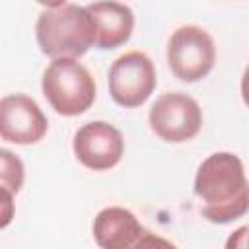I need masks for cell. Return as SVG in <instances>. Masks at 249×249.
<instances>
[{"mask_svg": "<svg viewBox=\"0 0 249 249\" xmlns=\"http://www.w3.org/2000/svg\"><path fill=\"white\" fill-rule=\"evenodd\" d=\"M200 212L212 224H230L247 214L249 187L243 161L230 152L210 154L195 175Z\"/></svg>", "mask_w": 249, "mask_h": 249, "instance_id": "obj_1", "label": "cell"}, {"mask_svg": "<svg viewBox=\"0 0 249 249\" xmlns=\"http://www.w3.org/2000/svg\"><path fill=\"white\" fill-rule=\"evenodd\" d=\"M35 37L41 53L51 58H80L95 45V23L86 6L62 4L39 14Z\"/></svg>", "mask_w": 249, "mask_h": 249, "instance_id": "obj_2", "label": "cell"}, {"mask_svg": "<svg viewBox=\"0 0 249 249\" xmlns=\"http://www.w3.org/2000/svg\"><path fill=\"white\" fill-rule=\"evenodd\" d=\"M41 89L51 107L62 117L86 113L95 101V82L78 58H53L43 72Z\"/></svg>", "mask_w": 249, "mask_h": 249, "instance_id": "obj_3", "label": "cell"}, {"mask_svg": "<svg viewBox=\"0 0 249 249\" xmlns=\"http://www.w3.org/2000/svg\"><path fill=\"white\" fill-rule=\"evenodd\" d=\"M216 62V45L210 33L198 25L177 27L167 43V64L181 82H198L210 74Z\"/></svg>", "mask_w": 249, "mask_h": 249, "instance_id": "obj_4", "label": "cell"}, {"mask_svg": "<svg viewBox=\"0 0 249 249\" xmlns=\"http://www.w3.org/2000/svg\"><path fill=\"white\" fill-rule=\"evenodd\" d=\"M158 86L152 58L142 51L121 54L109 68V93L124 109L140 107L148 101Z\"/></svg>", "mask_w": 249, "mask_h": 249, "instance_id": "obj_5", "label": "cell"}, {"mask_svg": "<svg viewBox=\"0 0 249 249\" xmlns=\"http://www.w3.org/2000/svg\"><path fill=\"white\" fill-rule=\"evenodd\" d=\"M150 128L165 142L181 144L195 138L202 126V109L187 93L171 91L156 99L148 113Z\"/></svg>", "mask_w": 249, "mask_h": 249, "instance_id": "obj_6", "label": "cell"}, {"mask_svg": "<svg viewBox=\"0 0 249 249\" xmlns=\"http://www.w3.org/2000/svg\"><path fill=\"white\" fill-rule=\"evenodd\" d=\"M72 148L82 165L93 171H105L121 161L124 138L117 126L105 121H91L76 130Z\"/></svg>", "mask_w": 249, "mask_h": 249, "instance_id": "obj_7", "label": "cell"}, {"mask_svg": "<svg viewBox=\"0 0 249 249\" xmlns=\"http://www.w3.org/2000/svg\"><path fill=\"white\" fill-rule=\"evenodd\" d=\"M49 128V121L37 101L25 93L0 99V138L12 144H35Z\"/></svg>", "mask_w": 249, "mask_h": 249, "instance_id": "obj_8", "label": "cell"}, {"mask_svg": "<svg viewBox=\"0 0 249 249\" xmlns=\"http://www.w3.org/2000/svg\"><path fill=\"white\" fill-rule=\"evenodd\" d=\"M148 231L138 218L123 206H107L97 212L93 220L95 243L103 249H130L140 247Z\"/></svg>", "mask_w": 249, "mask_h": 249, "instance_id": "obj_9", "label": "cell"}, {"mask_svg": "<svg viewBox=\"0 0 249 249\" xmlns=\"http://www.w3.org/2000/svg\"><path fill=\"white\" fill-rule=\"evenodd\" d=\"M95 23V47L111 51L124 45L134 29V12L117 0H97L86 6Z\"/></svg>", "mask_w": 249, "mask_h": 249, "instance_id": "obj_10", "label": "cell"}, {"mask_svg": "<svg viewBox=\"0 0 249 249\" xmlns=\"http://www.w3.org/2000/svg\"><path fill=\"white\" fill-rule=\"evenodd\" d=\"M25 181L23 161L6 148H0V185L8 187L14 193H19Z\"/></svg>", "mask_w": 249, "mask_h": 249, "instance_id": "obj_11", "label": "cell"}, {"mask_svg": "<svg viewBox=\"0 0 249 249\" xmlns=\"http://www.w3.org/2000/svg\"><path fill=\"white\" fill-rule=\"evenodd\" d=\"M16 214V202H14V191L0 185V230L10 226Z\"/></svg>", "mask_w": 249, "mask_h": 249, "instance_id": "obj_12", "label": "cell"}, {"mask_svg": "<svg viewBox=\"0 0 249 249\" xmlns=\"http://www.w3.org/2000/svg\"><path fill=\"white\" fill-rule=\"evenodd\" d=\"M41 6H45V8H58V6H62V4H66V0H37Z\"/></svg>", "mask_w": 249, "mask_h": 249, "instance_id": "obj_13", "label": "cell"}]
</instances>
